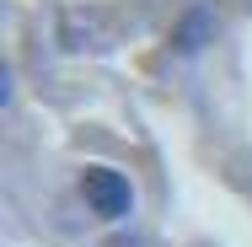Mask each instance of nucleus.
Masks as SVG:
<instances>
[{"instance_id":"1","label":"nucleus","mask_w":252,"mask_h":247,"mask_svg":"<svg viewBox=\"0 0 252 247\" xmlns=\"http://www.w3.org/2000/svg\"><path fill=\"white\" fill-rule=\"evenodd\" d=\"M81 194H86V204L97 210L102 220H124V215L134 210V188H129V177L113 172V167H86V172H81Z\"/></svg>"}]
</instances>
